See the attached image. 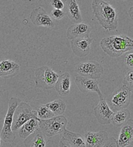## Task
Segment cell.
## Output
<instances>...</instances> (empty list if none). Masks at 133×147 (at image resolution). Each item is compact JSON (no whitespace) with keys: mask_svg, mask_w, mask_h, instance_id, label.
Masks as SVG:
<instances>
[{"mask_svg":"<svg viewBox=\"0 0 133 147\" xmlns=\"http://www.w3.org/2000/svg\"><path fill=\"white\" fill-rule=\"evenodd\" d=\"M30 19L33 24H34L37 27L43 26V27H49V28L55 27V24L51 17L41 6L33 9L30 15Z\"/></svg>","mask_w":133,"mask_h":147,"instance_id":"30bf717a","label":"cell"},{"mask_svg":"<svg viewBox=\"0 0 133 147\" xmlns=\"http://www.w3.org/2000/svg\"><path fill=\"white\" fill-rule=\"evenodd\" d=\"M83 136L85 139L86 147H103L108 139V134L105 131H88Z\"/></svg>","mask_w":133,"mask_h":147,"instance_id":"5bb4252c","label":"cell"},{"mask_svg":"<svg viewBox=\"0 0 133 147\" xmlns=\"http://www.w3.org/2000/svg\"><path fill=\"white\" fill-rule=\"evenodd\" d=\"M117 147L133 146V120L130 119L122 127L117 139Z\"/></svg>","mask_w":133,"mask_h":147,"instance_id":"9a60e30c","label":"cell"},{"mask_svg":"<svg viewBox=\"0 0 133 147\" xmlns=\"http://www.w3.org/2000/svg\"><path fill=\"white\" fill-rule=\"evenodd\" d=\"M55 88L60 96H66L69 95L71 89V76L69 72H64L59 76Z\"/></svg>","mask_w":133,"mask_h":147,"instance_id":"e0dca14e","label":"cell"},{"mask_svg":"<svg viewBox=\"0 0 133 147\" xmlns=\"http://www.w3.org/2000/svg\"><path fill=\"white\" fill-rule=\"evenodd\" d=\"M50 2L51 6L54 9H61V10H62L64 9V3L61 0H51Z\"/></svg>","mask_w":133,"mask_h":147,"instance_id":"83f0119b","label":"cell"},{"mask_svg":"<svg viewBox=\"0 0 133 147\" xmlns=\"http://www.w3.org/2000/svg\"><path fill=\"white\" fill-rule=\"evenodd\" d=\"M62 137L68 141L72 147H86L84 136L80 134L65 130L62 134Z\"/></svg>","mask_w":133,"mask_h":147,"instance_id":"44dd1931","label":"cell"},{"mask_svg":"<svg viewBox=\"0 0 133 147\" xmlns=\"http://www.w3.org/2000/svg\"><path fill=\"white\" fill-rule=\"evenodd\" d=\"M130 102L131 93L122 86L114 91L107 100L108 106L114 112L127 109Z\"/></svg>","mask_w":133,"mask_h":147,"instance_id":"8992f818","label":"cell"},{"mask_svg":"<svg viewBox=\"0 0 133 147\" xmlns=\"http://www.w3.org/2000/svg\"><path fill=\"white\" fill-rule=\"evenodd\" d=\"M131 114L128 109H123L114 113V116L112 118L111 124L115 127H122L125 124L130 120Z\"/></svg>","mask_w":133,"mask_h":147,"instance_id":"7402d4cb","label":"cell"},{"mask_svg":"<svg viewBox=\"0 0 133 147\" xmlns=\"http://www.w3.org/2000/svg\"><path fill=\"white\" fill-rule=\"evenodd\" d=\"M1 140H2V139H1V136H0V146H1Z\"/></svg>","mask_w":133,"mask_h":147,"instance_id":"1f68e13d","label":"cell"},{"mask_svg":"<svg viewBox=\"0 0 133 147\" xmlns=\"http://www.w3.org/2000/svg\"><path fill=\"white\" fill-rule=\"evenodd\" d=\"M34 118H37L36 111H33L32 107L27 103L21 102L14 113V122L12 125L13 131L19 130L26 122Z\"/></svg>","mask_w":133,"mask_h":147,"instance_id":"ba28073f","label":"cell"},{"mask_svg":"<svg viewBox=\"0 0 133 147\" xmlns=\"http://www.w3.org/2000/svg\"><path fill=\"white\" fill-rule=\"evenodd\" d=\"M76 84L80 89V90L83 93H89L94 92L98 94L100 100L103 99L104 96L102 95L101 89L99 87V83L95 80L89 79V78L83 77V76H76L75 80Z\"/></svg>","mask_w":133,"mask_h":147,"instance_id":"7c38bea8","label":"cell"},{"mask_svg":"<svg viewBox=\"0 0 133 147\" xmlns=\"http://www.w3.org/2000/svg\"><path fill=\"white\" fill-rule=\"evenodd\" d=\"M20 103H21V100L16 97H12L9 100L8 111L5 117L3 129L0 133L1 139L3 142H12L16 139V135L12 130V125L14 122V113Z\"/></svg>","mask_w":133,"mask_h":147,"instance_id":"3957f363","label":"cell"},{"mask_svg":"<svg viewBox=\"0 0 133 147\" xmlns=\"http://www.w3.org/2000/svg\"><path fill=\"white\" fill-rule=\"evenodd\" d=\"M20 65L12 60H3L0 62V77H14L19 72Z\"/></svg>","mask_w":133,"mask_h":147,"instance_id":"2e32d148","label":"cell"},{"mask_svg":"<svg viewBox=\"0 0 133 147\" xmlns=\"http://www.w3.org/2000/svg\"><path fill=\"white\" fill-rule=\"evenodd\" d=\"M36 87L42 90H51L55 86L59 75L48 66L44 65L34 71Z\"/></svg>","mask_w":133,"mask_h":147,"instance_id":"277c9868","label":"cell"},{"mask_svg":"<svg viewBox=\"0 0 133 147\" xmlns=\"http://www.w3.org/2000/svg\"><path fill=\"white\" fill-rule=\"evenodd\" d=\"M125 65L130 68V69H133V50L126 53L125 56Z\"/></svg>","mask_w":133,"mask_h":147,"instance_id":"4316f807","label":"cell"},{"mask_svg":"<svg viewBox=\"0 0 133 147\" xmlns=\"http://www.w3.org/2000/svg\"><path fill=\"white\" fill-rule=\"evenodd\" d=\"M51 16L53 18L54 20H59L62 19L65 16V13L63 10L61 9H53L51 12Z\"/></svg>","mask_w":133,"mask_h":147,"instance_id":"484cf974","label":"cell"},{"mask_svg":"<svg viewBox=\"0 0 133 147\" xmlns=\"http://www.w3.org/2000/svg\"><path fill=\"white\" fill-rule=\"evenodd\" d=\"M122 87L133 94V69H129L122 81Z\"/></svg>","mask_w":133,"mask_h":147,"instance_id":"d4e9b609","label":"cell"},{"mask_svg":"<svg viewBox=\"0 0 133 147\" xmlns=\"http://www.w3.org/2000/svg\"><path fill=\"white\" fill-rule=\"evenodd\" d=\"M114 113L104 98L100 100L98 105L94 107V115L101 125H109L111 123Z\"/></svg>","mask_w":133,"mask_h":147,"instance_id":"9c48e42d","label":"cell"},{"mask_svg":"<svg viewBox=\"0 0 133 147\" xmlns=\"http://www.w3.org/2000/svg\"><path fill=\"white\" fill-rule=\"evenodd\" d=\"M100 46L111 58H117L133 50V40L125 35H115L103 38Z\"/></svg>","mask_w":133,"mask_h":147,"instance_id":"7a4b0ae2","label":"cell"},{"mask_svg":"<svg viewBox=\"0 0 133 147\" xmlns=\"http://www.w3.org/2000/svg\"><path fill=\"white\" fill-rule=\"evenodd\" d=\"M66 13L69 20L74 24L83 23V17L79 5L76 0L67 1Z\"/></svg>","mask_w":133,"mask_h":147,"instance_id":"d6986e66","label":"cell"},{"mask_svg":"<svg viewBox=\"0 0 133 147\" xmlns=\"http://www.w3.org/2000/svg\"><path fill=\"white\" fill-rule=\"evenodd\" d=\"M75 70L80 76L96 80L101 77L104 68L99 62L91 60L78 63Z\"/></svg>","mask_w":133,"mask_h":147,"instance_id":"52a82bcc","label":"cell"},{"mask_svg":"<svg viewBox=\"0 0 133 147\" xmlns=\"http://www.w3.org/2000/svg\"><path fill=\"white\" fill-rule=\"evenodd\" d=\"M36 114H37V118L40 120H48L55 117L53 113L51 111L46 105H41L37 107Z\"/></svg>","mask_w":133,"mask_h":147,"instance_id":"cb8c5ba5","label":"cell"},{"mask_svg":"<svg viewBox=\"0 0 133 147\" xmlns=\"http://www.w3.org/2000/svg\"><path fill=\"white\" fill-rule=\"evenodd\" d=\"M68 121L63 115L55 116L48 120H40V130L47 137L63 134L66 130Z\"/></svg>","mask_w":133,"mask_h":147,"instance_id":"5b68a950","label":"cell"},{"mask_svg":"<svg viewBox=\"0 0 133 147\" xmlns=\"http://www.w3.org/2000/svg\"><path fill=\"white\" fill-rule=\"evenodd\" d=\"M46 106L49 108L55 116H59L64 114L66 109V105L61 99H56L53 101L48 103Z\"/></svg>","mask_w":133,"mask_h":147,"instance_id":"603a6c76","label":"cell"},{"mask_svg":"<svg viewBox=\"0 0 133 147\" xmlns=\"http://www.w3.org/2000/svg\"><path fill=\"white\" fill-rule=\"evenodd\" d=\"M103 147H117V139H115V137L108 138Z\"/></svg>","mask_w":133,"mask_h":147,"instance_id":"f1b7e54d","label":"cell"},{"mask_svg":"<svg viewBox=\"0 0 133 147\" xmlns=\"http://www.w3.org/2000/svg\"><path fill=\"white\" fill-rule=\"evenodd\" d=\"M40 129V119L37 118H31L24 124L18 130L19 136L22 139H26L31 134Z\"/></svg>","mask_w":133,"mask_h":147,"instance_id":"ac0fdd59","label":"cell"},{"mask_svg":"<svg viewBox=\"0 0 133 147\" xmlns=\"http://www.w3.org/2000/svg\"><path fill=\"white\" fill-rule=\"evenodd\" d=\"M128 16H129V17L131 18V20H133V5L129 9H128Z\"/></svg>","mask_w":133,"mask_h":147,"instance_id":"4dcf8cb0","label":"cell"},{"mask_svg":"<svg viewBox=\"0 0 133 147\" xmlns=\"http://www.w3.org/2000/svg\"><path fill=\"white\" fill-rule=\"evenodd\" d=\"M93 39L90 37L71 40V48L73 53L80 58L87 56L90 52V47Z\"/></svg>","mask_w":133,"mask_h":147,"instance_id":"8fae6325","label":"cell"},{"mask_svg":"<svg viewBox=\"0 0 133 147\" xmlns=\"http://www.w3.org/2000/svg\"><path fill=\"white\" fill-rule=\"evenodd\" d=\"M59 147H72L71 145L69 144V142L67 140L62 137L61 139H60V141H59Z\"/></svg>","mask_w":133,"mask_h":147,"instance_id":"f546056e","label":"cell"},{"mask_svg":"<svg viewBox=\"0 0 133 147\" xmlns=\"http://www.w3.org/2000/svg\"><path fill=\"white\" fill-rule=\"evenodd\" d=\"M91 33V27L86 23L73 24L67 29L66 37L70 40L77 38L90 37Z\"/></svg>","mask_w":133,"mask_h":147,"instance_id":"4fadbf2b","label":"cell"},{"mask_svg":"<svg viewBox=\"0 0 133 147\" xmlns=\"http://www.w3.org/2000/svg\"><path fill=\"white\" fill-rule=\"evenodd\" d=\"M91 7L97 20L104 30L114 31L117 29L118 16L111 3L103 0H94Z\"/></svg>","mask_w":133,"mask_h":147,"instance_id":"6da1fadb","label":"cell"},{"mask_svg":"<svg viewBox=\"0 0 133 147\" xmlns=\"http://www.w3.org/2000/svg\"><path fill=\"white\" fill-rule=\"evenodd\" d=\"M24 144L26 147H46V141L44 135L39 129L24 139Z\"/></svg>","mask_w":133,"mask_h":147,"instance_id":"ffe728a7","label":"cell"}]
</instances>
